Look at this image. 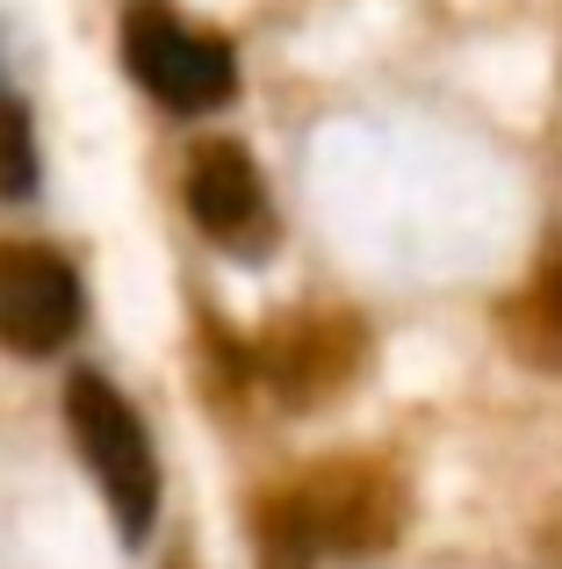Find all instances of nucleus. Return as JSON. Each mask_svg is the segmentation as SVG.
I'll return each instance as SVG.
<instances>
[{"label": "nucleus", "mask_w": 562, "mask_h": 569, "mask_svg": "<svg viewBox=\"0 0 562 569\" xmlns=\"http://www.w3.org/2000/svg\"><path fill=\"white\" fill-rule=\"evenodd\" d=\"M123 66H130V80L173 116H210L239 94V58H231V43L210 37V29H195V22H181V14L159 8V0H138V8L123 14Z\"/></svg>", "instance_id": "f03ea898"}, {"label": "nucleus", "mask_w": 562, "mask_h": 569, "mask_svg": "<svg viewBox=\"0 0 562 569\" xmlns=\"http://www.w3.org/2000/svg\"><path fill=\"white\" fill-rule=\"evenodd\" d=\"M188 217L210 246H224L231 260H268L274 252V202H268V173L239 138H210L188 152Z\"/></svg>", "instance_id": "423d86ee"}, {"label": "nucleus", "mask_w": 562, "mask_h": 569, "mask_svg": "<svg viewBox=\"0 0 562 569\" xmlns=\"http://www.w3.org/2000/svg\"><path fill=\"white\" fill-rule=\"evenodd\" d=\"M173 569H181V562H173Z\"/></svg>", "instance_id": "9b49d317"}, {"label": "nucleus", "mask_w": 562, "mask_h": 569, "mask_svg": "<svg viewBox=\"0 0 562 569\" xmlns=\"http://www.w3.org/2000/svg\"><path fill=\"white\" fill-rule=\"evenodd\" d=\"M66 432H72V447H80L109 519L123 527V541L138 548L159 519V455H152L144 418L130 411V397L109 376L80 368V376L66 382Z\"/></svg>", "instance_id": "f257e3e1"}, {"label": "nucleus", "mask_w": 562, "mask_h": 569, "mask_svg": "<svg viewBox=\"0 0 562 569\" xmlns=\"http://www.w3.org/2000/svg\"><path fill=\"white\" fill-rule=\"evenodd\" d=\"M289 498H295V512H303V527H310V541H318L324 562L332 556H347V562L382 556V548L404 533V483H397V469L375 461V455L318 461L310 476L289 483Z\"/></svg>", "instance_id": "7ed1b4c3"}, {"label": "nucleus", "mask_w": 562, "mask_h": 569, "mask_svg": "<svg viewBox=\"0 0 562 569\" xmlns=\"http://www.w3.org/2000/svg\"><path fill=\"white\" fill-rule=\"evenodd\" d=\"M505 347L526 368H562V246L534 267L520 296L505 303Z\"/></svg>", "instance_id": "0eeeda50"}, {"label": "nucleus", "mask_w": 562, "mask_h": 569, "mask_svg": "<svg viewBox=\"0 0 562 569\" xmlns=\"http://www.w3.org/2000/svg\"><path fill=\"white\" fill-rule=\"evenodd\" d=\"M361 361H368V325L353 310H289L253 347V368L281 411H318L324 397H339L361 376Z\"/></svg>", "instance_id": "20e7f679"}, {"label": "nucleus", "mask_w": 562, "mask_h": 569, "mask_svg": "<svg viewBox=\"0 0 562 569\" xmlns=\"http://www.w3.org/2000/svg\"><path fill=\"white\" fill-rule=\"evenodd\" d=\"M541 569H562V505L549 512V527H541Z\"/></svg>", "instance_id": "9d476101"}, {"label": "nucleus", "mask_w": 562, "mask_h": 569, "mask_svg": "<svg viewBox=\"0 0 562 569\" xmlns=\"http://www.w3.org/2000/svg\"><path fill=\"white\" fill-rule=\"evenodd\" d=\"M80 325H87L80 267L51 246L0 238V347L14 361H43V353H66Z\"/></svg>", "instance_id": "39448f33"}, {"label": "nucleus", "mask_w": 562, "mask_h": 569, "mask_svg": "<svg viewBox=\"0 0 562 569\" xmlns=\"http://www.w3.org/2000/svg\"><path fill=\"white\" fill-rule=\"evenodd\" d=\"M253 548H260V569H318L324 562L303 512H295V498H289V483L253 505Z\"/></svg>", "instance_id": "6e6552de"}, {"label": "nucleus", "mask_w": 562, "mask_h": 569, "mask_svg": "<svg viewBox=\"0 0 562 569\" xmlns=\"http://www.w3.org/2000/svg\"><path fill=\"white\" fill-rule=\"evenodd\" d=\"M37 194V123L29 101L0 80V202H29Z\"/></svg>", "instance_id": "1a4fd4ad"}]
</instances>
